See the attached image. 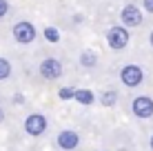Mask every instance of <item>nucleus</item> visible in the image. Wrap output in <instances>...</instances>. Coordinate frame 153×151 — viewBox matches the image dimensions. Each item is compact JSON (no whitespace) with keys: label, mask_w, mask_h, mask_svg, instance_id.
<instances>
[{"label":"nucleus","mask_w":153,"mask_h":151,"mask_svg":"<svg viewBox=\"0 0 153 151\" xmlns=\"http://www.w3.org/2000/svg\"><path fill=\"white\" fill-rule=\"evenodd\" d=\"M73 98H76L80 105H93V100H96L93 91H89V89H76L73 91Z\"/></svg>","instance_id":"nucleus-9"},{"label":"nucleus","mask_w":153,"mask_h":151,"mask_svg":"<svg viewBox=\"0 0 153 151\" xmlns=\"http://www.w3.org/2000/svg\"><path fill=\"white\" fill-rule=\"evenodd\" d=\"M47 127H49V122H47V118L42 113H31V116H27V120H25V131L33 138L42 136L47 131Z\"/></svg>","instance_id":"nucleus-5"},{"label":"nucleus","mask_w":153,"mask_h":151,"mask_svg":"<svg viewBox=\"0 0 153 151\" xmlns=\"http://www.w3.org/2000/svg\"><path fill=\"white\" fill-rule=\"evenodd\" d=\"M120 20H122V25H126V27H138L142 22V11L135 4H126L122 11H120Z\"/></svg>","instance_id":"nucleus-8"},{"label":"nucleus","mask_w":153,"mask_h":151,"mask_svg":"<svg viewBox=\"0 0 153 151\" xmlns=\"http://www.w3.org/2000/svg\"><path fill=\"white\" fill-rule=\"evenodd\" d=\"M142 4H144V11L153 13V0H142Z\"/></svg>","instance_id":"nucleus-16"},{"label":"nucleus","mask_w":153,"mask_h":151,"mask_svg":"<svg viewBox=\"0 0 153 151\" xmlns=\"http://www.w3.org/2000/svg\"><path fill=\"white\" fill-rule=\"evenodd\" d=\"M73 91H76V89L65 87V89H60V98H62V100H69V98H73Z\"/></svg>","instance_id":"nucleus-14"},{"label":"nucleus","mask_w":153,"mask_h":151,"mask_svg":"<svg viewBox=\"0 0 153 151\" xmlns=\"http://www.w3.org/2000/svg\"><path fill=\"white\" fill-rule=\"evenodd\" d=\"M131 111H133V116L140 118V120H149V118L153 116V98L151 96L133 98V102H131Z\"/></svg>","instance_id":"nucleus-2"},{"label":"nucleus","mask_w":153,"mask_h":151,"mask_svg":"<svg viewBox=\"0 0 153 151\" xmlns=\"http://www.w3.org/2000/svg\"><path fill=\"white\" fill-rule=\"evenodd\" d=\"M2 120H4V109L0 107V124H2Z\"/></svg>","instance_id":"nucleus-17"},{"label":"nucleus","mask_w":153,"mask_h":151,"mask_svg":"<svg viewBox=\"0 0 153 151\" xmlns=\"http://www.w3.org/2000/svg\"><path fill=\"white\" fill-rule=\"evenodd\" d=\"M7 13H9V2L7 0H0V18H4Z\"/></svg>","instance_id":"nucleus-15"},{"label":"nucleus","mask_w":153,"mask_h":151,"mask_svg":"<svg viewBox=\"0 0 153 151\" xmlns=\"http://www.w3.org/2000/svg\"><path fill=\"white\" fill-rule=\"evenodd\" d=\"M129 31H126L124 27H111L107 31V45L111 47V49L115 51H122L126 45H129Z\"/></svg>","instance_id":"nucleus-3"},{"label":"nucleus","mask_w":153,"mask_h":151,"mask_svg":"<svg viewBox=\"0 0 153 151\" xmlns=\"http://www.w3.org/2000/svg\"><path fill=\"white\" fill-rule=\"evenodd\" d=\"M11 76V62L7 58H0V80H7Z\"/></svg>","instance_id":"nucleus-13"},{"label":"nucleus","mask_w":153,"mask_h":151,"mask_svg":"<svg viewBox=\"0 0 153 151\" xmlns=\"http://www.w3.org/2000/svg\"><path fill=\"white\" fill-rule=\"evenodd\" d=\"M149 144H151V149H153V136H151V140H149Z\"/></svg>","instance_id":"nucleus-19"},{"label":"nucleus","mask_w":153,"mask_h":151,"mask_svg":"<svg viewBox=\"0 0 153 151\" xmlns=\"http://www.w3.org/2000/svg\"><path fill=\"white\" fill-rule=\"evenodd\" d=\"M13 38L16 42L20 45H29L36 40V27L31 22H27V20H20V22L13 25Z\"/></svg>","instance_id":"nucleus-4"},{"label":"nucleus","mask_w":153,"mask_h":151,"mask_svg":"<svg viewBox=\"0 0 153 151\" xmlns=\"http://www.w3.org/2000/svg\"><path fill=\"white\" fill-rule=\"evenodd\" d=\"M120 80H122V85L124 87H140L142 85V80H144V69L138 65H126L120 69Z\"/></svg>","instance_id":"nucleus-1"},{"label":"nucleus","mask_w":153,"mask_h":151,"mask_svg":"<svg viewBox=\"0 0 153 151\" xmlns=\"http://www.w3.org/2000/svg\"><path fill=\"white\" fill-rule=\"evenodd\" d=\"M100 100H102L104 107H113L115 102H118V93H115L113 89H107V91L102 93V98H100Z\"/></svg>","instance_id":"nucleus-11"},{"label":"nucleus","mask_w":153,"mask_h":151,"mask_svg":"<svg viewBox=\"0 0 153 151\" xmlns=\"http://www.w3.org/2000/svg\"><path fill=\"white\" fill-rule=\"evenodd\" d=\"M149 42H151V47H153V31L149 33Z\"/></svg>","instance_id":"nucleus-18"},{"label":"nucleus","mask_w":153,"mask_h":151,"mask_svg":"<svg viewBox=\"0 0 153 151\" xmlns=\"http://www.w3.org/2000/svg\"><path fill=\"white\" fill-rule=\"evenodd\" d=\"M42 36H45L47 42H58V40H60V31H58L56 27H47L45 31H42Z\"/></svg>","instance_id":"nucleus-12"},{"label":"nucleus","mask_w":153,"mask_h":151,"mask_svg":"<svg viewBox=\"0 0 153 151\" xmlns=\"http://www.w3.org/2000/svg\"><path fill=\"white\" fill-rule=\"evenodd\" d=\"M80 65L84 67V69H91V67H96L98 65V56H96V51H82L80 54Z\"/></svg>","instance_id":"nucleus-10"},{"label":"nucleus","mask_w":153,"mask_h":151,"mask_svg":"<svg viewBox=\"0 0 153 151\" xmlns=\"http://www.w3.org/2000/svg\"><path fill=\"white\" fill-rule=\"evenodd\" d=\"M38 74L45 80H58L62 76V62L56 60V58H45L38 67Z\"/></svg>","instance_id":"nucleus-6"},{"label":"nucleus","mask_w":153,"mask_h":151,"mask_svg":"<svg viewBox=\"0 0 153 151\" xmlns=\"http://www.w3.org/2000/svg\"><path fill=\"white\" fill-rule=\"evenodd\" d=\"M56 144L60 149H65V151H73L80 144V136H78L73 129H65V131H60L58 133V138H56Z\"/></svg>","instance_id":"nucleus-7"}]
</instances>
